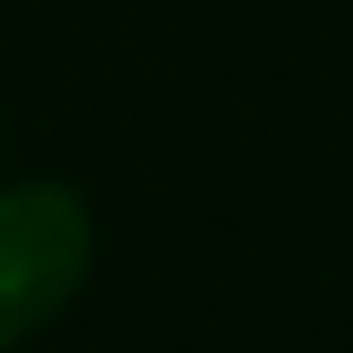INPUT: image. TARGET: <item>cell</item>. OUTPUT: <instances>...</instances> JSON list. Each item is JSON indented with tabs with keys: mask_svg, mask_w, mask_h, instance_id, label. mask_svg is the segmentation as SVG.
I'll use <instances>...</instances> for the list:
<instances>
[{
	"mask_svg": "<svg viewBox=\"0 0 353 353\" xmlns=\"http://www.w3.org/2000/svg\"><path fill=\"white\" fill-rule=\"evenodd\" d=\"M92 268V216L65 183L0 196V347L46 327Z\"/></svg>",
	"mask_w": 353,
	"mask_h": 353,
	"instance_id": "obj_1",
	"label": "cell"
}]
</instances>
